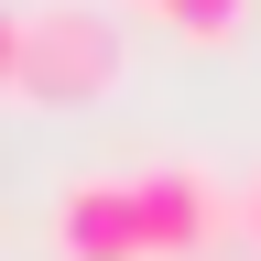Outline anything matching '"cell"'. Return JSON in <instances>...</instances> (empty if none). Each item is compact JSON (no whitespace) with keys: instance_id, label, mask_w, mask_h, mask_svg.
Wrapping results in <instances>:
<instances>
[{"instance_id":"5","label":"cell","mask_w":261,"mask_h":261,"mask_svg":"<svg viewBox=\"0 0 261 261\" xmlns=\"http://www.w3.org/2000/svg\"><path fill=\"white\" fill-rule=\"evenodd\" d=\"M240 228H250V240H261V174L240 185Z\"/></svg>"},{"instance_id":"2","label":"cell","mask_w":261,"mask_h":261,"mask_svg":"<svg viewBox=\"0 0 261 261\" xmlns=\"http://www.w3.org/2000/svg\"><path fill=\"white\" fill-rule=\"evenodd\" d=\"M120 11L109 0H22V98L44 109H87V98L120 87Z\"/></svg>"},{"instance_id":"4","label":"cell","mask_w":261,"mask_h":261,"mask_svg":"<svg viewBox=\"0 0 261 261\" xmlns=\"http://www.w3.org/2000/svg\"><path fill=\"white\" fill-rule=\"evenodd\" d=\"M0 98H22V0H0Z\"/></svg>"},{"instance_id":"3","label":"cell","mask_w":261,"mask_h":261,"mask_svg":"<svg viewBox=\"0 0 261 261\" xmlns=\"http://www.w3.org/2000/svg\"><path fill=\"white\" fill-rule=\"evenodd\" d=\"M130 22H152V33H174V44H240L261 0H120Z\"/></svg>"},{"instance_id":"1","label":"cell","mask_w":261,"mask_h":261,"mask_svg":"<svg viewBox=\"0 0 261 261\" xmlns=\"http://www.w3.org/2000/svg\"><path fill=\"white\" fill-rule=\"evenodd\" d=\"M240 228V196H218L207 163L163 152V163H109V174H76L44 207L55 261H196Z\"/></svg>"}]
</instances>
